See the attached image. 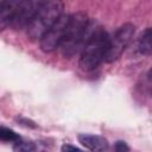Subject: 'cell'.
<instances>
[{
    "instance_id": "obj_1",
    "label": "cell",
    "mask_w": 152,
    "mask_h": 152,
    "mask_svg": "<svg viewBox=\"0 0 152 152\" xmlns=\"http://www.w3.org/2000/svg\"><path fill=\"white\" fill-rule=\"evenodd\" d=\"M100 25L96 20H90L84 12H76L70 14V20L66 27L64 40L61 45L62 55L65 58L74 57L83 49L87 40L96 31Z\"/></svg>"
},
{
    "instance_id": "obj_2",
    "label": "cell",
    "mask_w": 152,
    "mask_h": 152,
    "mask_svg": "<svg viewBox=\"0 0 152 152\" xmlns=\"http://www.w3.org/2000/svg\"><path fill=\"white\" fill-rule=\"evenodd\" d=\"M108 39L109 34L104 31L102 26H99L81 50L78 64L82 70L90 71L99 66V64L104 58Z\"/></svg>"
},
{
    "instance_id": "obj_3",
    "label": "cell",
    "mask_w": 152,
    "mask_h": 152,
    "mask_svg": "<svg viewBox=\"0 0 152 152\" xmlns=\"http://www.w3.org/2000/svg\"><path fill=\"white\" fill-rule=\"evenodd\" d=\"M63 10L64 4L62 1H44L26 28L28 38L32 40L40 39L42 36L63 14Z\"/></svg>"
},
{
    "instance_id": "obj_4",
    "label": "cell",
    "mask_w": 152,
    "mask_h": 152,
    "mask_svg": "<svg viewBox=\"0 0 152 152\" xmlns=\"http://www.w3.org/2000/svg\"><path fill=\"white\" fill-rule=\"evenodd\" d=\"M135 32V25L132 23H126L121 25L113 36H109L108 45L103 61L107 63H113L119 59L126 48L129 45Z\"/></svg>"
},
{
    "instance_id": "obj_5",
    "label": "cell",
    "mask_w": 152,
    "mask_h": 152,
    "mask_svg": "<svg viewBox=\"0 0 152 152\" xmlns=\"http://www.w3.org/2000/svg\"><path fill=\"white\" fill-rule=\"evenodd\" d=\"M70 20V14H62L57 21L39 39V46L44 52H52L57 48H61L65 33L66 27Z\"/></svg>"
},
{
    "instance_id": "obj_6",
    "label": "cell",
    "mask_w": 152,
    "mask_h": 152,
    "mask_svg": "<svg viewBox=\"0 0 152 152\" xmlns=\"http://www.w3.org/2000/svg\"><path fill=\"white\" fill-rule=\"evenodd\" d=\"M43 2L44 1H38V0L19 1L18 6L15 8L14 17H13L12 23H11V27L14 30L27 28V26L32 21L33 17L38 12V10L43 5Z\"/></svg>"
},
{
    "instance_id": "obj_7",
    "label": "cell",
    "mask_w": 152,
    "mask_h": 152,
    "mask_svg": "<svg viewBox=\"0 0 152 152\" xmlns=\"http://www.w3.org/2000/svg\"><path fill=\"white\" fill-rule=\"evenodd\" d=\"M77 139L86 148H88L91 152H107L109 147L107 139L97 134L80 133L77 135Z\"/></svg>"
},
{
    "instance_id": "obj_8",
    "label": "cell",
    "mask_w": 152,
    "mask_h": 152,
    "mask_svg": "<svg viewBox=\"0 0 152 152\" xmlns=\"http://www.w3.org/2000/svg\"><path fill=\"white\" fill-rule=\"evenodd\" d=\"M18 2L19 0L0 1V31H4L8 26H11Z\"/></svg>"
},
{
    "instance_id": "obj_9",
    "label": "cell",
    "mask_w": 152,
    "mask_h": 152,
    "mask_svg": "<svg viewBox=\"0 0 152 152\" xmlns=\"http://www.w3.org/2000/svg\"><path fill=\"white\" fill-rule=\"evenodd\" d=\"M151 38H152V31H151V27H147L140 36L139 40H138V46H137V50L140 55H144V56H150L151 55V51H152V42H151Z\"/></svg>"
},
{
    "instance_id": "obj_10",
    "label": "cell",
    "mask_w": 152,
    "mask_h": 152,
    "mask_svg": "<svg viewBox=\"0 0 152 152\" xmlns=\"http://www.w3.org/2000/svg\"><path fill=\"white\" fill-rule=\"evenodd\" d=\"M0 140L6 142H15L20 140V135L8 127L0 126Z\"/></svg>"
},
{
    "instance_id": "obj_11",
    "label": "cell",
    "mask_w": 152,
    "mask_h": 152,
    "mask_svg": "<svg viewBox=\"0 0 152 152\" xmlns=\"http://www.w3.org/2000/svg\"><path fill=\"white\" fill-rule=\"evenodd\" d=\"M36 144L30 140H18L13 145V152H34Z\"/></svg>"
},
{
    "instance_id": "obj_12",
    "label": "cell",
    "mask_w": 152,
    "mask_h": 152,
    "mask_svg": "<svg viewBox=\"0 0 152 152\" xmlns=\"http://www.w3.org/2000/svg\"><path fill=\"white\" fill-rule=\"evenodd\" d=\"M114 152H129V146L124 140H118L114 144Z\"/></svg>"
},
{
    "instance_id": "obj_13",
    "label": "cell",
    "mask_w": 152,
    "mask_h": 152,
    "mask_svg": "<svg viewBox=\"0 0 152 152\" xmlns=\"http://www.w3.org/2000/svg\"><path fill=\"white\" fill-rule=\"evenodd\" d=\"M61 151L62 152H84L83 150H81L74 145H70V144H63L61 147Z\"/></svg>"
},
{
    "instance_id": "obj_14",
    "label": "cell",
    "mask_w": 152,
    "mask_h": 152,
    "mask_svg": "<svg viewBox=\"0 0 152 152\" xmlns=\"http://www.w3.org/2000/svg\"><path fill=\"white\" fill-rule=\"evenodd\" d=\"M18 121H19L21 125H24V126H26V127H30V128H36V127H37V125H36L34 121H32V120H30V119H26V118H20V119H18Z\"/></svg>"
}]
</instances>
